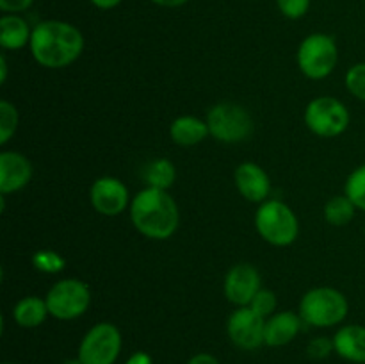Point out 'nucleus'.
Returning a JSON list of instances; mask_svg holds the SVG:
<instances>
[{"mask_svg":"<svg viewBox=\"0 0 365 364\" xmlns=\"http://www.w3.org/2000/svg\"><path fill=\"white\" fill-rule=\"evenodd\" d=\"M63 364H82V363L78 360V357H77V359H66Z\"/></svg>","mask_w":365,"mask_h":364,"instance_id":"f704fd0d","label":"nucleus"},{"mask_svg":"<svg viewBox=\"0 0 365 364\" xmlns=\"http://www.w3.org/2000/svg\"><path fill=\"white\" fill-rule=\"evenodd\" d=\"M334 350H335L334 339H328V338H316L309 343V346H307V353H309V357L316 360L327 359Z\"/></svg>","mask_w":365,"mask_h":364,"instance_id":"cd10ccee","label":"nucleus"},{"mask_svg":"<svg viewBox=\"0 0 365 364\" xmlns=\"http://www.w3.org/2000/svg\"><path fill=\"white\" fill-rule=\"evenodd\" d=\"M364 234H365V231H364Z\"/></svg>","mask_w":365,"mask_h":364,"instance_id":"e433bc0d","label":"nucleus"},{"mask_svg":"<svg viewBox=\"0 0 365 364\" xmlns=\"http://www.w3.org/2000/svg\"><path fill=\"white\" fill-rule=\"evenodd\" d=\"M150 2L157 4V6H160V7H180V6H184L187 0H150Z\"/></svg>","mask_w":365,"mask_h":364,"instance_id":"473e14b6","label":"nucleus"},{"mask_svg":"<svg viewBox=\"0 0 365 364\" xmlns=\"http://www.w3.org/2000/svg\"><path fill=\"white\" fill-rule=\"evenodd\" d=\"M264 328H266V318L257 314L250 305L235 309L227 321V330L232 343L242 350H255L262 346Z\"/></svg>","mask_w":365,"mask_h":364,"instance_id":"9d476101","label":"nucleus"},{"mask_svg":"<svg viewBox=\"0 0 365 364\" xmlns=\"http://www.w3.org/2000/svg\"><path fill=\"white\" fill-rule=\"evenodd\" d=\"M45 300L50 316L57 320H75L88 310L91 291L78 278H63L50 288Z\"/></svg>","mask_w":365,"mask_h":364,"instance_id":"0eeeda50","label":"nucleus"},{"mask_svg":"<svg viewBox=\"0 0 365 364\" xmlns=\"http://www.w3.org/2000/svg\"><path fill=\"white\" fill-rule=\"evenodd\" d=\"M130 218L138 232L150 239H168L180 221L178 206L166 189L145 188L132 198Z\"/></svg>","mask_w":365,"mask_h":364,"instance_id":"f03ea898","label":"nucleus"},{"mask_svg":"<svg viewBox=\"0 0 365 364\" xmlns=\"http://www.w3.org/2000/svg\"><path fill=\"white\" fill-rule=\"evenodd\" d=\"M257 232L273 246H289L298 239L299 221L294 211L280 200H266L255 214Z\"/></svg>","mask_w":365,"mask_h":364,"instance_id":"7ed1b4c3","label":"nucleus"},{"mask_svg":"<svg viewBox=\"0 0 365 364\" xmlns=\"http://www.w3.org/2000/svg\"><path fill=\"white\" fill-rule=\"evenodd\" d=\"M123 0H91V4L98 9H113V7L120 6Z\"/></svg>","mask_w":365,"mask_h":364,"instance_id":"2f4dec72","label":"nucleus"},{"mask_svg":"<svg viewBox=\"0 0 365 364\" xmlns=\"http://www.w3.org/2000/svg\"><path fill=\"white\" fill-rule=\"evenodd\" d=\"M91 206L96 213L103 216H118L123 213L130 202L128 189L120 178L116 177H100L91 186Z\"/></svg>","mask_w":365,"mask_h":364,"instance_id":"9b49d317","label":"nucleus"},{"mask_svg":"<svg viewBox=\"0 0 365 364\" xmlns=\"http://www.w3.org/2000/svg\"><path fill=\"white\" fill-rule=\"evenodd\" d=\"M32 264L38 271L43 273H59L66 266V261L61 253L53 252V250H38L32 256Z\"/></svg>","mask_w":365,"mask_h":364,"instance_id":"5701e85b","label":"nucleus"},{"mask_svg":"<svg viewBox=\"0 0 365 364\" xmlns=\"http://www.w3.org/2000/svg\"><path fill=\"white\" fill-rule=\"evenodd\" d=\"M32 164L24 153L2 152L0 153V191L2 195L20 191L31 182Z\"/></svg>","mask_w":365,"mask_h":364,"instance_id":"ddd939ff","label":"nucleus"},{"mask_svg":"<svg viewBox=\"0 0 365 364\" xmlns=\"http://www.w3.org/2000/svg\"><path fill=\"white\" fill-rule=\"evenodd\" d=\"M305 123L321 138L341 136L349 125V111L334 96H317L307 106Z\"/></svg>","mask_w":365,"mask_h":364,"instance_id":"1a4fd4ad","label":"nucleus"},{"mask_svg":"<svg viewBox=\"0 0 365 364\" xmlns=\"http://www.w3.org/2000/svg\"><path fill=\"white\" fill-rule=\"evenodd\" d=\"M235 186L246 200L255 203L266 202L271 193L269 175L255 163H242L235 170Z\"/></svg>","mask_w":365,"mask_h":364,"instance_id":"4468645a","label":"nucleus"},{"mask_svg":"<svg viewBox=\"0 0 365 364\" xmlns=\"http://www.w3.org/2000/svg\"><path fill=\"white\" fill-rule=\"evenodd\" d=\"M205 121L209 125L210 136L221 143H241L253 132L252 114L234 102H223L210 107Z\"/></svg>","mask_w":365,"mask_h":364,"instance_id":"423d86ee","label":"nucleus"},{"mask_svg":"<svg viewBox=\"0 0 365 364\" xmlns=\"http://www.w3.org/2000/svg\"><path fill=\"white\" fill-rule=\"evenodd\" d=\"M34 0H0V9L6 14H16L27 11Z\"/></svg>","mask_w":365,"mask_h":364,"instance_id":"c85d7f7f","label":"nucleus"},{"mask_svg":"<svg viewBox=\"0 0 365 364\" xmlns=\"http://www.w3.org/2000/svg\"><path fill=\"white\" fill-rule=\"evenodd\" d=\"M4 364H13V363H4Z\"/></svg>","mask_w":365,"mask_h":364,"instance_id":"c9c22d12","label":"nucleus"},{"mask_svg":"<svg viewBox=\"0 0 365 364\" xmlns=\"http://www.w3.org/2000/svg\"><path fill=\"white\" fill-rule=\"evenodd\" d=\"M18 111L14 103L2 100L0 102V145H6L11 136L16 132Z\"/></svg>","mask_w":365,"mask_h":364,"instance_id":"b1692460","label":"nucleus"},{"mask_svg":"<svg viewBox=\"0 0 365 364\" xmlns=\"http://www.w3.org/2000/svg\"><path fill=\"white\" fill-rule=\"evenodd\" d=\"M339 59L337 43L331 36L314 32L307 36L298 49V66L305 77L319 81L334 71Z\"/></svg>","mask_w":365,"mask_h":364,"instance_id":"39448f33","label":"nucleus"},{"mask_svg":"<svg viewBox=\"0 0 365 364\" xmlns=\"http://www.w3.org/2000/svg\"><path fill=\"white\" fill-rule=\"evenodd\" d=\"M209 134L210 132L207 121L200 120V118L196 116H189V114L178 116L170 127L171 139H173V143H177V145L180 146L198 145V143H202Z\"/></svg>","mask_w":365,"mask_h":364,"instance_id":"f3484780","label":"nucleus"},{"mask_svg":"<svg viewBox=\"0 0 365 364\" xmlns=\"http://www.w3.org/2000/svg\"><path fill=\"white\" fill-rule=\"evenodd\" d=\"M32 31L18 14H4L0 18V45L6 50H20L31 43Z\"/></svg>","mask_w":365,"mask_h":364,"instance_id":"a211bd4d","label":"nucleus"},{"mask_svg":"<svg viewBox=\"0 0 365 364\" xmlns=\"http://www.w3.org/2000/svg\"><path fill=\"white\" fill-rule=\"evenodd\" d=\"M302 321V316L292 310H284V313L269 316L264 328V345L274 346V348L289 345L299 334Z\"/></svg>","mask_w":365,"mask_h":364,"instance_id":"2eb2a0df","label":"nucleus"},{"mask_svg":"<svg viewBox=\"0 0 365 364\" xmlns=\"http://www.w3.org/2000/svg\"><path fill=\"white\" fill-rule=\"evenodd\" d=\"M31 52L45 68H64L75 63L84 50V36L75 25L45 20L32 29Z\"/></svg>","mask_w":365,"mask_h":364,"instance_id":"f257e3e1","label":"nucleus"},{"mask_svg":"<svg viewBox=\"0 0 365 364\" xmlns=\"http://www.w3.org/2000/svg\"><path fill=\"white\" fill-rule=\"evenodd\" d=\"M344 195L349 196L356 209L365 211V164L349 173L348 181H346Z\"/></svg>","mask_w":365,"mask_h":364,"instance_id":"4be33fe9","label":"nucleus"},{"mask_svg":"<svg viewBox=\"0 0 365 364\" xmlns=\"http://www.w3.org/2000/svg\"><path fill=\"white\" fill-rule=\"evenodd\" d=\"M187 364H220V360L210 353H196L195 357L189 359Z\"/></svg>","mask_w":365,"mask_h":364,"instance_id":"c756f323","label":"nucleus"},{"mask_svg":"<svg viewBox=\"0 0 365 364\" xmlns=\"http://www.w3.org/2000/svg\"><path fill=\"white\" fill-rule=\"evenodd\" d=\"M335 352L349 363L365 364V327L346 325L334 335Z\"/></svg>","mask_w":365,"mask_h":364,"instance_id":"dca6fc26","label":"nucleus"},{"mask_svg":"<svg viewBox=\"0 0 365 364\" xmlns=\"http://www.w3.org/2000/svg\"><path fill=\"white\" fill-rule=\"evenodd\" d=\"M277 4L280 13L291 20L305 16L310 7V0H277Z\"/></svg>","mask_w":365,"mask_h":364,"instance_id":"bb28decb","label":"nucleus"},{"mask_svg":"<svg viewBox=\"0 0 365 364\" xmlns=\"http://www.w3.org/2000/svg\"><path fill=\"white\" fill-rule=\"evenodd\" d=\"M121 352V334L109 321L96 323L82 338L78 360L82 364H114Z\"/></svg>","mask_w":365,"mask_h":364,"instance_id":"6e6552de","label":"nucleus"},{"mask_svg":"<svg viewBox=\"0 0 365 364\" xmlns=\"http://www.w3.org/2000/svg\"><path fill=\"white\" fill-rule=\"evenodd\" d=\"M7 79V63H6V57H0V81L6 82Z\"/></svg>","mask_w":365,"mask_h":364,"instance_id":"72a5a7b5","label":"nucleus"},{"mask_svg":"<svg viewBox=\"0 0 365 364\" xmlns=\"http://www.w3.org/2000/svg\"><path fill=\"white\" fill-rule=\"evenodd\" d=\"M225 296L239 307L250 305L253 296L260 291V273L248 263L235 264L225 277Z\"/></svg>","mask_w":365,"mask_h":364,"instance_id":"f8f14e48","label":"nucleus"},{"mask_svg":"<svg viewBox=\"0 0 365 364\" xmlns=\"http://www.w3.org/2000/svg\"><path fill=\"white\" fill-rule=\"evenodd\" d=\"M356 206L349 200V196L337 195L330 198L324 206V220L334 227H344L355 218Z\"/></svg>","mask_w":365,"mask_h":364,"instance_id":"412c9836","label":"nucleus"},{"mask_svg":"<svg viewBox=\"0 0 365 364\" xmlns=\"http://www.w3.org/2000/svg\"><path fill=\"white\" fill-rule=\"evenodd\" d=\"M250 307H252L257 314H260V316L267 320L269 316H273L274 309H277V296H274V293L269 291V289H260V291L253 296L252 302H250Z\"/></svg>","mask_w":365,"mask_h":364,"instance_id":"a878e982","label":"nucleus"},{"mask_svg":"<svg viewBox=\"0 0 365 364\" xmlns=\"http://www.w3.org/2000/svg\"><path fill=\"white\" fill-rule=\"evenodd\" d=\"M346 88L353 96L365 102V63L353 64L349 68L346 74Z\"/></svg>","mask_w":365,"mask_h":364,"instance_id":"393cba45","label":"nucleus"},{"mask_svg":"<svg viewBox=\"0 0 365 364\" xmlns=\"http://www.w3.org/2000/svg\"><path fill=\"white\" fill-rule=\"evenodd\" d=\"M143 177H145L148 188H157V189H166L171 188L177 177V171H175V164L168 159H153L152 163L146 164L145 171H143Z\"/></svg>","mask_w":365,"mask_h":364,"instance_id":"aec40b11","label":"nucleus"},{"mask_svg":"<svg viewBox=\"0 0 365 364\" xmlns=\"http://www.w3.org/2000/svg\"><path fill=\"white\" fill-rule=\"evenodd\" d=\"M48 305L46 300L39 296H25L14 305L13 318L20 327L24 328H36L46 320L48 316Z\"/></svg>","mask_w":365,"mask_h":364,"instance_id":"6ab92c4d","label":"nucleus"},{"mask_svg":"<svg viewBox=\"0 0 365 364\" xmlns=\"http://www.w3.org/2000/svg\"><path fill=\"white\" fill-rule=\"evenodd\" d=\"M125 364H153V360L146 352H135L128 357V360Z\"/></svg>","mask_w":365,"mask_h":364,"instance_id":"7c9ffc66","label":"nucleus"},{"mask_svg":"<svg viewBox=\"0 0 365 364\" xmlns=\"http://www.w3.org/2000/svg\"><path fill=\"white\" fill-rule=\"evenodd\" d=\"M349 303L339 289L314 288L299 302V316L312 327H334L348 316Z\"/></svg>","mask_w":365,"mask_h":364,"instance_id":"20e7f679","label":"nucleus"}]
</instances>
